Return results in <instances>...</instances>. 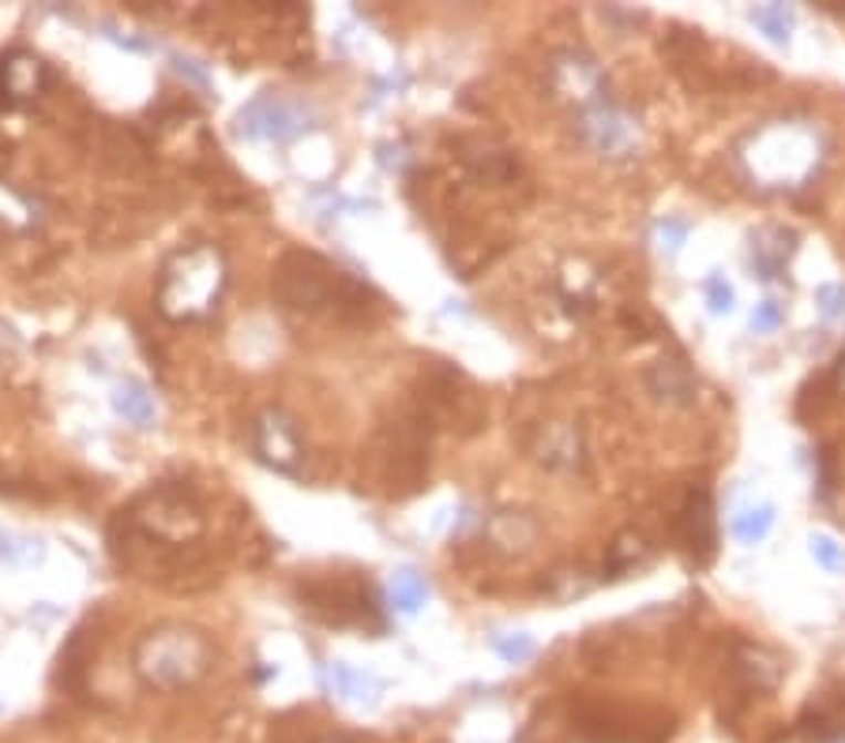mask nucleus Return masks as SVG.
Instances as JSON below:
<instances>
[{
    "instance_id": "obj_4",
    "label": "nucleus",
    "mask_w": 845,
    "mask_h": 743,
    "mask_svg": "<svg viewBox=\"0 0 845 743\" xmlns=\"http://www.w3.org/2000/svg\"><path fill=\"white\" fill-rule=\"evenodd\" d=\"M237 128H241V136H252V139L286 143L309 128V109H301L298 102H290V98H274V94H268V98H255L249 109H241Z\"/></svg>"
},
{
    "instance_id": "obj_2",
    "label": "nucleus",
    "mask_w": 845,
    "mask_h": 743,
    "mask_svg": "<svg viewBox=\"0 0 845 743\" xmlns=\"http://www.w3.org/2000/svg\"><path fill=\"white\" fill-rule=\"evenodd\" d=\"M226 293V260L215 244H192L163 266L158 279V312L166 320L188 323L218 308Z\"/></svg>"
},
{
    "instance_id": "obj_22",
    "label": "nucleus",
    "mask_w": 845,
    "mask_h": 743,
    "mask_svg": "<svg viewBox=\"0 0 845 743\" xmlns=\"http://www.w3.org/2000/svg\"><path fill=\"white\" fill-rule=\"evenodd\" d=\"M774 323H778V304L774 301H763V308H759L755 316H752V327L755 331H771Z\"/></svg>"
},
{
    "instance_id": "obj_23",
    "label": "nucleus",
    "mask_w": 845,
    "mask_h": 743,
    "mask_svg": "<svg viewBox=\"0 0 845 743\" xmlns=\"http://www.w3.org/2000/svg\"><path fill=\"white\" fill-rule=\"evenodd\" d=\"M831 384H834V395H842V398H845V357L838 360V368H834Z\"/></svg>"
},
{
    "instance_id": "obj_1",
    "label": "nucleus",
    "mask_w": 845,
    "mask_h": 743,
    "mask_svg": "<svg viewBox=\"0 0 845 743\" xmlns=\"http://www.w3.org/2000/svg\"><path fill=\"white\" fill-rule=\"evenodd\" d=\"M132 664H136L139 680L147 688L158 691H180L192 688V683L204 680L215 664V646L207 642L204 631L196 627H150V631L139 638L136 650H132Z\"/></svg>"
},
{
    "instance_id": "obj_19",
    "label": "nucleus",
    "mask_w": 845,
    "mask_h": 743,
    "mask_svg": "<svg viewBox=\"0 0 845 743\" xmlns=\"http://www.w3.org/2000/svg\"><path fill=\"white\" fill-rule=\"evenodd\" d=\"M812 556L820 559L823 567H831V571H838L845 564V548L831 537V533H815V537H812Z\"/></svg>"
},
{
    "instance_id": "obj_21",
    "label": "nucleus",
    "mask_w": 845,
    "mask_h": 743,
    "mask_svg": "<svg viewBox=\"0 0 845 743\" xmlns=\"http://www.w3.org/2000/svg\"><path fill=\"white\" fill-rule=\"evenodd\" d=\"M500 653H504L508 657V661H526V657L530 653H534V642H530V638H515V642H511V638H504V642H500Z\"/></svg>"
},
{
    "instance_id": "obj_15",
    "label": "nucleus",
    "mask_w": 845,
    "mask_h": 743,
    "mask_svg": "<svg viewBox=\"0 0 845 743\" xmlns=\"http://www.w3.org/2000/svg\"><path fill=\"white\" fill-rule=\"evenodd\" d=\"M650 387L658 390V395H666V398H688L691 395V376H688V368L680 365V360H658L654 365V372H650Z\"/></svg>"
},
{
    "instance_id": "obj_14",
    "label": "nucleus",
    "mask_w": 845,
    "mask_h": 743,
    "mask_svg": "<svg viewBox=\"0 0 845 743\" xmlns=\"http://www.w3.org/2000/svg\"><path fill=\"white\" fill-rule=\"evenodd\" d=\"M489 537H492V545H500V548H526L530 541H534V522L519 511H504L489 522Z\"/></svg>"
},
{
    "instance_id": "obj_3",
    "label": "nucleus",
    "mask_w": 845,
    "mask_h": 743,
    "mask_svg": "<svg viewBox=\"0 0 845 743\" xmlns=\"http://www.w3.org/2000/svg\"><path fill=\"white\" fill-rule=\"evenodd\" d=\"M252 447L260 454V462H268L279 473H298L301 470V436L298 425L290 421L282 409H263L252 421Z\"/></svg>"
},
{
    "instance_id": "obj_10",
    "label": "nucleus",
    "mask_w": 845,
    "mask_h": 743,
    "mask_svg": "<svg viewBox=\"0 0 845 743\" xmlns=\"http://www.w3.org/2000/svg\"><path fill=\"white\" fill-rule=\"evenodd\" d=\"M327 688L338 694V699H346V702H357V707H365V702H376V691H379V683L373 680L368 672H361V669H350L346 661H331L327 664Z\"/></svg>"
},
{
    "instance_id": "obj_12",
    "label": "nucleus",
    "mask_w": 845,
    "mask_h": 743,
    "mask_svg": "<svg viewBox=\"0 0 845 743\" xmlns=\"http://www.w3.org/2000/svg\"><path fill=\"white\" fill-rule=\"evenodd\" d=\"M113 406H117V414L136 428H150V421H155V395H150L144 384H136V379H128V384L117 387Z\"/></svg>"
},
{
    "instance_id": "obj_13",
    "label": "nucleus",
    "mask_w": 845,
    "mask_h": 743,
    "mask_svg": "<svg viewBox=\"0 0 845 743\" xmlns=\"http://www.w3.org/2000/svg\"><path fill=\"white\" fill-rule=\"evenodd\" d=\"M425 601H429V583H425L417 571H398V575H392V583H387V605L395 608V613H417Z\"/></svg>"
},
{
    "instance_id": "obj_16",
    "label": "nucleus",
    "mask_w": 845,
    "mask_h": 743,
    "mask_svg": "<svg viewBox=\"0 0 845 743\" xmlns=\"http://www.w3.org/2000/svg\"><path fill=\"white\" fill-rule=\"evenodd\" d=\"M647 556H650L647 541H643L639 533H624V537H616L613 548H609V571H632V567H639Z\"/></svg>"
},
{
    "instance_id": "obj_8",
    "label": "nucleus",
    "mask_w": 845,
    "mask_h": 743,
    "mask_svg": "<svg viewBox=\"0 0 845 743\" xmlns=\"http://www.w3.org/2000/svg\"><path fill=\"white\" fill-rule=\"evenodd\" d=\"M578 128H583V139L591 143L594 150H602V155H628L632 150V124L620 117L616 109L609 106H594L583 113V121H578Z\"/></svg>"
},
{
    "instance_id": "obj_5",
    "label": "nucleus",
    "mask_w": 845,
    "mask_h": 743,
    "mask_svg": "<svg viewBox=\"0 0 845 743\" xmlns=\"http://www.w3.org/2000/svg\"><path fill=\"white\" fill-rule=\"evenodd\" d=\"M672 530H677V541L696 556V564H710L718 548V533H714V503H710L707 492H691L684 500V507L672 519Z\"/></svg>"
},
{
    "instance_id": "obj_17",
    "label": "nucleus",
    "mask_w": 845,
    "mask_h": 743,
    "mask_svg": "<svg viewBox=\"0 0 845 743\" xmlns=\"http://www.w3.org/2000/svg\"><path fill=\"white\" fill-rule=\"evenodd\" d=\"M766 530H771V511L766 507H752V511H744V514H737L733 519V533L744 545H755V541H763L766 537Z\"/></svg>"
},
{
    "instance_id": "obj_6",
    "label": "nucleus",
    "mask_w": 845,
    "mask_h": 743,
    "mask_svg": "<svg viewBox=\"0 0 845 743\" xmlns=\"http://www.w3.org/2000/svg\"><path fill=\"white\" fill-rule=\"evenodd\" d=\"M553 91L560 98H572L578 106H594L597 94H602V72L591 56L583 53H564L553 61Z\"/></svg>"
},
{
    "instance_id": "obj_11",
    "label": "nucleus",
    "mask_w": 845,
    "mask_h": 743,
    "mask_svg": "<svg viewBox=\"0 0 845 743\" xmlns=\"http://www.w3.org/2000/svg\"><path fill=\"white\" fill-rule=\"evenodd\" d=\"M0 226L8 233H27L38 226V203L12 185H0Z\"/></svg>"
},
{
    "instance_id": "obj_20",
    "label": "nucleus",
    "mask_w": 845,
    "mask_h": 743,
    "mask_svg": "<svg viewBox=\"0 0 845 743\" xmlns=\"http://www.w3.org/2000/svg\"><path fill=\"white\" fill-rule=\"evenodd\" d=\"M707 297H710V308L714 312H729L733 308V290H729L721 279H710L707 282Z\"/></svg>"
},
{
    "instance_id": "obj_7",
    "label": "nucleus",
    "mask_w": 845,
    "mask_h": 743,
    "mask_svg": "<svg viewBox=\"0 0 845 743\" xmlns=\"http://www.w3.org/2000/svg\"><path fill=\"white\" fill-rule=\"evenodd\" d=\"M45 80H50V72H45V64L38 56L23 50L0 56V106L34 98L45 87Z\"/></svg>"
},
{
    "instance_id": "obj_18",
    "label": "nucleus",
    "mask_w": 845,
    "mask_h": 743,
    "mask_svg": "<svg viewBox=\"0 0 845 743\" xmlns=\"http://www.w3.org/2000/svg\"><path fill=\"white\" fill-rule=\"evenodd\" d=\"M752 23L763 27L774 42H785V38H790V12H785V8H755Z\"/></svg>"
},
{
    "instance_id": "obj_9",
    "label": "nucleus",
    "mask_w": 845,
    "mask_h": 743,
    "mask_svg": "<svg viewBox=\"0 0 845 743\" xmlns=\"http://www.w3.org/2000/svg\"><path fill=\"white\" fill-rule=\"evenodd\" d=\"M733 672L748 691H771L782 680V664L763 646H740L733 657Z\"/></svg>"
}]
</instances>
